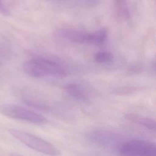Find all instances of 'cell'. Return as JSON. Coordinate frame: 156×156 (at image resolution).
Wrapping results in <instances>:
<instances>
[{
    "label": "cell",
    "instance_id": "6da1fadb",
    "mask_svg": "<svg viewBox=\"0 0 156 156\" xmlns=\"http://www.w3.org/2000/svg\"><path fill=\"white\" fill-rule=\"evenodd\" d=\"M9 133L20 142L37 152L51 156L59 154V151L55 146L32 134L13 129H10Z\"/></svg>",
    "mask_w": 156,
    "mask_h": 156
},
{
    "label": "cell",
    "instance_id": "7a4b0ae2",
    "mask_svg": "<svg viewBox=\"0 0 156 156\" xmlns=\"http://www.w3.org/2000/svg\"><path fill=\"white\" fill-rule=\"evenodd\" d=\"M0 112L7 117L36 124L48 122L47 119L42 115L16 104H2L0 106Z\"/></svg>",
    "mask_w": 156,
    "mask_h": 156
},
{
    "label": "cell",
    "instance_id": "3957f363",
    "mask_svg": "<svg viewBox=\"0 0 156 156\" xmlns=\"http://www.w3.org/2000/svg\"><path fill=\"white\" fill-rule=\"evenodd\" d=\"M121 156H156V146L143 140H132L123 143L118 148Z\"/></svg>",
    "mask_w": 156,
    "mask_h": 156
},
{
    "label": "cell",
    "instance_id": "277c9868",
    "mask_svg": "<svg viewBox=\"0 0 156 156\" xmlns=\"http://www.w3.org/2000/svg\"><path fill=\"white\" fill-rule=\"evenodd\" d=\"M34 59L41 78L47 76L61 78L68 74L65 66L54 60L41 57H35Z\"/></svg>",
    "mask_w": 156,
    "mask_h": 156
},
{
    "label": "cell",
    "instance_id": "5b68a950",
    "mask_svg": "<svg viewBox=\"0 0 156 156\" xmlns=\"http://www.w3.org/2000/svg\"><path fill=\"white\" fill-rule=\"evenodd\" d=\"M88 139L97 145L105 147H115L119 145V138L115 133L104 130H96L90 132Z\"/></svg>",
    "mask_w": 156,
    "mask_h": 156
},
{
    "label": "cell",
    "instance_id": "8992f818",
    "mask_svg": "<svg viewBox=\"0 0 156 156\" xmlns=\"http://www.w3.org/2000/svg\"><path fill=\"white\" fill-rule=\"evenodd\" d=\"M54 34L56 37L76 43H88L90 34L88 32L71 28L58 29Z\"/></svg>",
    "mask_w": 156,
    "mask_h": 156
},
{
    "label": "cell",
    "instance_id": "52a82bcc",
    "mask_svg": "<svg viewBox=\"0 0 156 156\" xmlns=\"http://www.w3.org/2000/svg\"><path fill=\"white\" fill-rule=\"evenodd\" d=\"M65 90L69 96L77 100L87 101L89 98L87 91L79 84L74 83H68L65 87Z\"/></svg>",
    "mask_w": 156,
    "mask_h": 156
},
{
    "label": "cell",
    "instance_id": "ba28073f",
    "mask_svg": "<svg viewBox=\"0 0 156 156\" xmlns=\"http://www.w3.org/2000/svg\"><path fill=\"white\" fill-rule=\"evenodd\" d=\"M126 118L151 130H155V121L152 118L143 117L135 114H127L126 115Z\"/></svg>",
    "mask_w": 156,
    "mask_h": 156
},
{
    "label": "cell",
    "instance_id": "9c48e42d",
    "mask_svg": "<svg viewBox=\"0 0 156 156\" xmlns=\"http://www.w3.org/2000/svg\"><path fill=\"white\" fill-rule=\"evenodd\" d=\"M114 10L116 16L120 20H126L130 17V12L126 0H115Z\"/></svg>",
    "mask_w": 156,
    "mask_h": 156
},
{
    "label": "cell",
    "instance_id": "30bf717a",
    "mask_svg": "<svg viewBox=\"0 0 156 156\" xmlns=\"http://www.w3.org/2000/svg\"><path fill=\"white\" fill-rule=\"evenodd\" d=\"M107 31L105 29H101L92 33H90L88 43L95 46L103 45L107 38Z\"/></svg>",
    "mask_w": 156,
    "mask_h": 156
},
{
    "label": "cell",
    "instance_id": "8fae6325",
    "mask_svg": "<svg viewBox=\"0 0 156 156\" xmlns=\"http://www.w3.org/2000/svg\"><path fill=\"white\" fill-rule=\"evenodd\" d=\"M113 58V54L107 51H99L95 54L94 60L99 63H107L112 61Z\"/></svg>",
    "mask_w": 156,
    "mask_h": 156
},
{
    "label": "cell",
    "instance_id": "7c38bea8",
    "mask_svg": "<svg viewBox=\"0 0 156 156\" xmlns=\"http://www.w3.org/2000/svg\"><path fill=\"white\" fill-rule=\"evenodd\" d=\"M0 14L4 16H9L10 14V12L8 7L2 0H0Z\"/></svg>",
    "mask_w": 156,
    "mask_h": 156
},
{
    "label": "cell",
    "instance_id": "4fadbf2b",
    "mask_svg": "<svg viewBox=\"0 0 156 156\" xmlns=\"http://www.w3.org/2000/svg\"><path fill=\"white\" fill-rule=\"evenodd\" d=\"M10 156H21V155H18V154H17L12 153V154H11Z\"/></svg>",
    "mask_w": 156,
    "mask_h": 156
}]
</instances>
